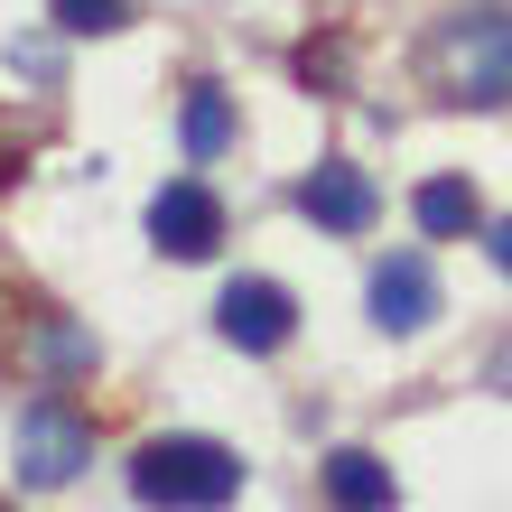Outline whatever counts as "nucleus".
Listing matches in <instances>:
<instances>
[{"label":"nucleus","mask_w":512,"mask_h":512,"mask_svg":"<svg viewBox=\"0 0 512 512\" xmlns=\"http://www.w3.org/2000/svg\"><path fill=\"white\" fill-rule=\"evenodd\" d=\"M298 215H308L317 233H373L382 196H373V177L354 159H317L308 177H298Z\"/></svg>","instance_id":"423d86ee"},{"label":"nucleus","mask_w":512,"mask_h":512,"mask_svg":"<svg viewBox=\"0 0 512 512\" xmlns=\"http://www.w3.org/2000/svg\"><path fill=\"white\" fill-rule=\"evenodd\" d=\"M122 19H131V0H56V28L66 38H112Z\"/></svg>","instance_id":"9b49d317"},{"label":"nucleus","mask_w":512,"mask_h":512,"mask_svg":"<svg viewBox=\"0 0 512 512\" xmlns=\"http://www.w3.org/2000/svg\"><path fill=\"white\" fill-rule=\"evenodd\" d=\"M215 336H224L233 354H280V345L298 336L289 289H280V280H224V298H215Z\"/></svg>","instance_id":"39448f33"},{"label":"nucleus","mask_w":512,"mask_h":512,"mask_svg":"<svg viewBox=\"0 0 512 512\" xmlns=\"http://www.w3.org/2000/svg\"><path fill=\"white\" fill-rule=\"evenodd\" d=\"M84 466H94V419H75L66 401H28L10 438V475L28 494H66Z\"/></svg>","instance_id":"7ed1b4c3"},{"label":"nucleus","mask_w":512,"mask_h":512,"mask_svg":"<svg viewBox=\"0 0 512 512\" xmlns=\"http://www.w3.org/2000/svg\"><path fill=\"white\" fill-rule=\"evenodd\" d=\"M429 84L466 112L512 103V10H457L429 28Z\"/></svg>","instance_id":"f257e3e1"},{"label":"nucleus","mask_w":512,"mask_h":512,"mask_svg":"<svg viewBox=\"0 0 512 512\" xmlns=\"http://www.w3.org/2000/svg\"><path fill=\"white\" fill-rule=\"evenodd\" d=\"M149 243L168 261H205L224 243V196L205 187V177H168V187L149 196Z\"/></svg>","instance_id":"20e7f679"},{"label":"nucleus","mask_w":512,"mask_h":512,"mask_svg":"<svg viewBox=\"0 0 512 512\" xmlns=\"http://www.w3.org/2000/svg\"><path fill=\"white\" fill-rule=\"evenodd\" d=\"M410 215H419V233H429V243H466V233L485 224V205H475L466 177H429V187L410 196Z\"/></svg>","instance_id":"1a4fd4ad"},{"label":"nucleus","mask_w":512,"mask_h":512,"mask_svg":"<svg viewBox=\"0 0 512 512\" xmlns=\"http://www.w3.org/2000/svg\"><path fill=\"white\" fill-rule=\"evenodd\" d=\"M364 308H373L382 336H419V326L438 317V270H429V252H391V261H373Z\"/></svg>","instance_id":"0eeeda50"},{"label":"nucleus","mask_w":512,"mask_h":512,"mask_svg":"<svg viewBox=\"0 0 512 512\" xmlns=\"http://www.w3.org/2000/svg\"><path fill=\"white\" fill-rule=\"evenodd\" d=\"M224 140H233L224 84H196V94H187V159H224Z\"/></svg>","instance_id":"9d476101"},{"label":"nucleus","mask_w":512,"mask_h":512,"mask_svg":"<svg viewBox=\"0 0 512 512\" xmlns=\"http://www.w3.org/2000/svg\"><path fill=\"white\" fill-rule=\"evenodd\" d=\"M485 252H494V270L512 280V224H494V243H485Z\"/></svg>","instance_id":"f8f14e48"},{"label":"nucleus","mask_w":512,"mask_h":512,"mask_svg":"<svg viewBox=\"0 0 512 512\" xmlns=\"http://www.w3.org/2000/svg\"><path fill=\"white\" fill-rule=\"evenodd\" d=\"M131 494L149 512H224L243 494V457L224 438H149L131 457Z\"/></svg>","instance_id":"f03ea898"},{"label":"nucleus","mask_w":512,"mask_h":512,"mask_svg":"<svg viewBox=\"0 0 512 512\" xmlns=\"http://www.w3.org/2000/svg\"><path fill=\"white\" fill-rule=\"evenodd\" d=\"M326 503L336 512H391L401 485H391V466L373 457V447H336V457H326Z\"/></svg>","instance_id":"6e6552de"}]
</instances>
